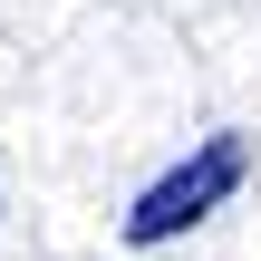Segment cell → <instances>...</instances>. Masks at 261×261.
Returning a JSON list of instances; mask_svg holds the SVG:
<instances>
[{"label": "cell", "mask_w": 261, "mask_h": 261, "mask_svg": "<svg viewBox=\"0 0 261 261\" xmlns=\"http://www.w3.org/2000/svg\"><path fill=\"white\" fill-rule=\"evenodd\" d=\"M242 174H252V136H242V126H213L184 165H165V174L126 203V252H155V242L194 232L203 213H223V203L242 194Z\"/></svg>", "instance_id": "1"}]
</instances>
